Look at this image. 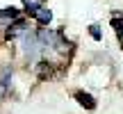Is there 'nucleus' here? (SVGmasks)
Segmentation results:
<instances>
[{
	"label": "nucleus",
	"mask_w": 123,
	"mask_h": 114,
	"mask_svg": "<svg viewBox=\"0 0 123 114\" xmlns=\"http://www.w3.org/2000/svg\"><path fill=\"white\" fill-rule=\"evenodd\" d=\"M9 78H12V71L5 69L2 71V78H0V101L7 96V89H9Z\"/></svg>",
	"instance_id": "obj_4"
},
{
	"label": "nucleus",
	"mask_w": 123,
	"mask_h": 114,
	"mask_svg": "<svg viewBox=\"0 0 123 114\" xmlns=\"http://www.w3.org/2000/svg\"><path fill=\"white\" fill-rule=\"evenodd\" d=\"M112 23H114V27H116V34H119V39L123 41V18H121V21H119V18H114Z\"/></svg>",
	"instance_id": "obj_6"
},
{
	"label": "nucleus",
	"mask_w": 123,
	"mask_h": 114,
	"mask_svg": "<svg viewBox=\"0 0 123 114\" xmlns=\"http://www.w3.org/2000/svg\"><path fill=\"white\" fill-rule=\"evenodd\" d=\"M21 32H25V21H23V18H18V21L14 23L12 27H7L5 37H7V39H16V37L21 34Z\"/></svg>",
	"instance_id": "obj_2"
},
{
	"label": "nucleus",
	"mask_w": 123,
	"mask_h": 114,
	"mask_svg": "<svg viewBox=\"0 0 123 114\" xmlns=\"http://www.w3.org/2000/svg\"><path fill=\"white\" fill-rule=\"evenodd\" d=\"M18 18H21L18 9H14V7L2 9V12H0V27H12V23H16Z\"/></svg>",
	"instance_id": "obj_1"
},
{
	"label": "nucleus",
	"mask_w": 123,
	"mask_h": 114,
	"mask_svg": "<svg viewBox=\"0 0 123 114\" xmlns=\"http://www.w3.org/2000/svg\"><path fill=\"white\" fill-rule=\"evenodd\" d=\"M91 37H93V39H100V32H98V25H91Z\"/></svg>",
	"instance_id": "obj_7"
},
{
	"label": "nucleus",
	"mask_w": 123,
	"mask_h": 114,
	"mask_svg": "<svg viewBox=\"0 0 123 114\" xmlns=\"http://www.w3.org/2000/svg\"><path fill=\"white\" fill-rule=\"evenodd\" d=\"M34 18L39 23H43V25H48L50 23V18H53V14H50V9H46V7H39V12L34 14Z\"/></svg>",
	"instance_id": "obj_5"
},
{
	"label": "nucleus",
	"mask_w": 123,
	"mask_h": 114,
	"mask_svg": "<svg viewBox=\"0 0 123 114\" xmlns=\"http://www.w3.org/2000/svg\"><path fill=\"white\" fill-rule=\"evenodd\" d=\"M75 98H78V103L82 107H87V110H93V107H96L93 96H89V94H84V91H75Z\"/></svg>",
	"instance_id": "obj_3"
}]
</instances>
